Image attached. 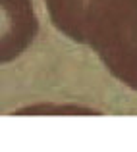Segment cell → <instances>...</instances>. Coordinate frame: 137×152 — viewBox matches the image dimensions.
<instances>
[{"instance_id": "1", "label": "cell", "mask_w": 137, "mask_h": 152, "mask_svg": "<svg viewBox=\"0 0 137 152\" xmlns=\"http://www.w3.org/2000/svg\"><path fill=\"white\" fill-rule=\"evenodd\" d=\"M50 21L99 56L112 77L137 91V0H45Z\"/></svg>"}, {"instance_id": "2", "label": "cell", "mask_w": 137, "mask_h": 152, "mask_svg": "<svg viewBox=\"0 0 137 152\" xmlns=\"http://www.w3.org/2000/svg\"><path fill=\"white\" fill-rule=\"evenodd\" d=\"M37 35L31 0H2V62L18 58Z\"/></svg>"}, {"instance_id": "3", "label": "cell", "mask_w": 137, "mask_h": 152, "mask_svg": "<svg viewBox=\"0 0 137 152\" xmlns=\"http://www.w3.org/2000/svg\"><path fill=\"white\" fill-rule=\"evenodd\" d=\"M15 114H100L96 110L85 106H77V104H35V106H27V108H19Z\"/></svg>"}]
</instances>
